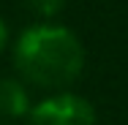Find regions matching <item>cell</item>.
Segmentation results:
<instances>
[{"label": "cell", "instance_id": "cell-1", "mask_svg": "<svg viewBox=\"0 0 128 125\" xmlns=\"http://www.w3.org/2000/svg\"><path fill=\"white\" fill-rule=\"evenodd\" d=\"M14 65L27 84L57 90L79 79L84 68V49L68 27L41 22L16 38Z\"/></svg>", "mask_w": 128, "mask_h": 125}, {"label": "cell", "instance_id": "cell-2", "mask_svg": "<svg viewBox=\"0 0 128 125\" xmlns=\"http://www.w3.org/2000/svg\"><path fill=\"white\" fill-rule=\"evenodd\" d=\"M27 125H96V109L82 95L57 93L30 106Z\"/></svg>", "mask_w": 128, "mask_h": 125}, {"label": "cell", "instance_id": "cell-3", "mask_svg": "<svg viewBox=\"0 0 128 125\" xmlns=\"http://www.w3.org/2000/svg\"><path fill=\"white\" fill-rule=\"evenodd\" d=\"M30 112V93L25 82L3 76L0 79V117H25Z\"/></svg>", "mask_w": 128, "mask_h": 125}, {"label": "cell", "instance_id": "cell-4", "mask_svg": "<svg viewBox=\"0 0 128 125\" xmlns=\"http://www.w3.org/2000/svg\"><path fill=\"white\" fill-rule=\"evenodd\" d=\"M27 5L38 14V16H44V19H52V16H57L63 8H66V3L68 0H25Z\"/></svg>", "mask_w": 128, "mask_h": 125}, {"label": "cell", "instance_id": "cell-5", "mask_svg": "<svg viewBox=\"0 0 128 125\" xmlns=\"http://www.w3.org/2000/svg\"><path fill=\"white\" fill-rule=\"evenodd\" d=\"M6 44H8V27H6V22L0 19V52L6 49Z\"/></svg>", "mask_w": 128, "mask_h": 125}]
</instances>
